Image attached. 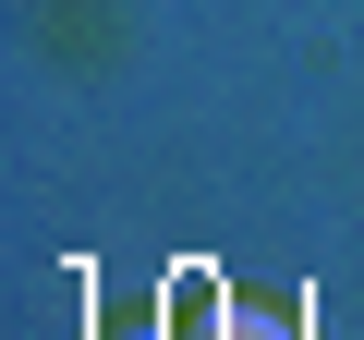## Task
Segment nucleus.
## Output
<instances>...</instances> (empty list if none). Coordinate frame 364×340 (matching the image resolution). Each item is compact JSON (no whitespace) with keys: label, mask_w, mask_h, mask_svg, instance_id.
Returning <instances> with one entry per match:
<instances>
[{"label":"nucleus","mask_w":364,"mask_h":340,"mask_svg":"<svg viewBox=\"0 0 364 340\" xmlns=\"http://www.w3.org/2000/svg\"><path fill=\"white\" fill-rule=\"evenodd\" d=\"M207 340H291V316H267V304H231V316H219Z\"/></svg>","instance_id":"nucleus-1"}]
</instances>
